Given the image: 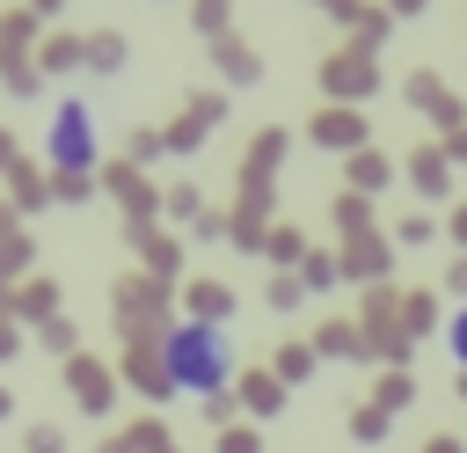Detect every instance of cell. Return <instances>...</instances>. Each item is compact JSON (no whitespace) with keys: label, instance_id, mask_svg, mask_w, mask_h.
Listing matches in <instances>:
<instances>
[{"label":"cell","instance_id":"obj_1","mask_svg":"<svg viewBox=\"0 0 467 453\" xmlns=\"http://www.w3.org/2000/svg\"><path fill=\"white\" fill-rule=\"evenodd\" d=\"M234 358H241V343H234V329L212 321V314H182V321H168V336H161V380H168L175 395H190V402H212V395L234 380Z\"/></svg>","mask_w":467,"mask_h":453},{"label":"cell","instance_id":"obj_2","mask_svg":"<svg viewBox=\"0 0 467 453\" xmlns=\"http://www.w3.org/2000/svg\"><path fill=\"white\" fill-rule=\"evenodd\" d=\"M44 168L58 183H88L102 168V132H95V102L88 95H58L44 117Z\"/></svg>","mask_w":467,"mask_h":453},{"label":"cell","instance_id":"obj_3","mask_svg":"<svg viewBox=\"0 0 467 453\" xmlns=\"http://www.w3.org/2000/svg\"><path fill=\"white\" fill-rule=\"evenodd\" d=\"M445 358L467 373V307H452V314H445Z\"/></svg>","mask_w":467,"mask_h":453}]
</instances>
